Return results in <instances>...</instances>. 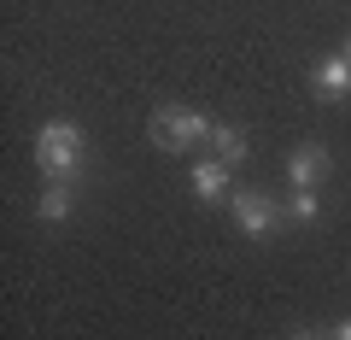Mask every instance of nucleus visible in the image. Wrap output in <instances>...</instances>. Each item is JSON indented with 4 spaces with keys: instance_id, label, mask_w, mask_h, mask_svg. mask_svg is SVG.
Masks as SVG:
<instances>
[{
    "instance_id": "nucleus-1",
    "label": "nucleus",
    "mask_w": 351,
    "mask_h": 340,
    "mask_svg": "<svg viewBox=\"0 0 351 340\" xmlns=\"http://www.w3.org/2000/svg\"><path fill=\"white\" fill-rule=\"evenodd\" d=\"M76 164H82V129H76L71 117L41 124V135H36V170L47 182H64V177H76Z\"/></svg>"
},
{
    "instance_id": "nucleus-2",
    "label": "nucleus",
    "mask_w": 351,
    "mask_h": 340,
    "mask_svg": "<svg viewBox=\"0 0 351 340\" xmlns=\"http://www.w3.org/2000/svg\"><path fill=\"white\" fill-rule=\"evenodd\" d=\"M147 135H152V147H164V152H188V147H199V141L211 135V117H199L193 106H158L152 124H147Z\"/></svg>"
},
{
    "instance_id": "nucleus-3",
    "label": "nucleus",
    "mask_w": 351,
    "mask_h": 340,
    "mask_svg": "<svg viewBox=\"0 0 351 340\" xmlns=\"http://www.w3.org/2000/svg\"><path fill=\"white\" fill-rule=\"evenodd\" d=\"M281 217H287V212H281V205L269 200V194H258V188H252V194H234V223H240V235H246V240L276 235V223H281Z\"/></svg>"
},
{
    "instance_id": "nucleus-4",
    "label": "nucleus",
    "mask_w": 351,
    "mask_h": 340,
    "mask_svg": "<svg viewBox=\"0 0 351 340\" xmlns=\"http://www.w3.org/2000/svg\"><path fill=\"white\" fill-rule=\"evenodd\" d=\"M328 170H334V159H328L322 141H304V147H293V159H287V182L293 188H316Z\"/></svg>"
},
{
    "instance_id": "nucleus-5",
    "label": "nucleus",
    "mask_w": 351,
    "mask_h": 340,
    "mask_svg": "<svg viewBox=\"0 0 351 340\" xmlns=\"http://www.w3.org/2000/svg\"><path fill=\"white\" fill-rule=\"evenodd\" d=\"M311 89L322 94V100H346V94H351V65L339 59V53L316 59V71H311Z\"/></svg>"
},
{
    "instance_id": "nucleus-6",
    "label": "nucleus",
    "mask_w": 351,
    "mask_h": 340,
    "mask_svg": "<svg viewBox=\"0 0 351 340\" xmlns=\"http://www.w3.org/2000/svg\"><path fill=\"white\" fill-rule=\"evenodd\" d=\"M205 147H211V159H217V164H228V170H234V164H246L252 141L240 135L234 124H211V135H205Z\"/></svg>"
},
{
    "instance_id": "nucleus-7",
    "label": "nucleus",
    "mask_w": 351,
    "mask_h": 340,
    "mask_svg": "<svg viewBox=\"0 0 351 340\" xmlns=\"http://www.w3.org/2000/svg\"><path fill=\"white\" fill-rule=\"evenodd\" d=\"M193 200L199 205H223L228 200V164H217V159L193 164Z\"/></svg>"
},
{
    "instance_id": "nucleus-8",
    "label": "nucleus",
    "mask_w": 351,
    "mask_h": 340,
    "mask_svg": "<svg viewBox=\"0 0 351 340\" xmlns=\"http://www.w3.org/2000/svg\"><path fill=\"white\" fill-rule=\"evenodd\" d=\"M41 223H64V217H71V188H64V182H47V194H41Z\"/></svg>"
},
{
    "instance_id": "nucleus-9",
    "label": "nucleus",
    "mask_w": 351,
    "mask_h": 340,
    "mask_svg": "<svg viewBox=\"0 0 351 340\" xmlns=\"http://www.w3.org/2000/svg\"><path fill=\"white\" fill-rule=\"evenodd\" d=\"M316 212H322L316 188H293V205H287V217H293V223H316Z\"/></svg>"
},
{
    "instance_id": "nucleus-10",
    "label": "nucleus",
    "mask_w": 351,
    "mask_h": 340,
    "mask_svg": "<svg viewBox=\"0 0 351 340\" xmlns=\"http://www.w3.org/2000/svg\"><path fill=\"white\" fill-rule=\"evenodd\" d=\"M328 340H351V317H346V323H339V328H334V335H328Z\"/></svg>"
},
{
    "instance_id": "nucleus-11",
    "label": "nucleus",
    "mask_w": 351,
    "mask_h": 340,
    "mask_svg": "<svg viewBox=\"0 0 351 340\" xmlns=\"http://www.w3.org/2000/svg\"><path fill=\"white\" fill-rule=\"evenodd\" d=\"M339 59H346V65H351V36H346V47H339Z\"/></svg>"
},
{
    "instance_id": "nucleus-12",
    "label": "nucleus",
    "mask_w": 351,
    "mask_h": 340,
    "mask_svg": "<svg viewBox=\"0 0 351 340\" xmlns=\"http://www.w3.org/2000/svg\"><path fill=\"white\" fill-rule=\"evenodd\" d=\"M299 340H328V335H299Z\"/></svg>"
}]
</instances>
